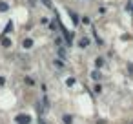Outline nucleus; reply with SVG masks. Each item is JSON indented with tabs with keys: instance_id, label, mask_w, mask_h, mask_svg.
I'll return each mask as SVG.
<instances>
[{
	"instance_id": "nucleus-1",
	"label": "nucleus",
	"mask_w": 133,
	"mask_h": 124,
	"mask_svg": "<svg viewBox=\"0 0 133 124\" xmlns=\"http://www.w3.org/2000/svg\"><path fill=\"white\" fill-rule=\"evenodd\" d=\"M15 121H17L18 124H29V122H31V117L26 115V113H20L18 117H15Z\"/></svg>"
},
{
	"instance_id": "nucleus-2",
	"label": "nucleus",
	"mask_w": 133,
	"mask_h": 124,
	"mask_svg": "<svg viewBox=\"0 0 133 124\" xmlns=\"http://www.w3.org/2000/svg\"><path fill=\"white\" fill-rule=\"evenodd\" d=\"M69 18L73 20V24H79V15L77 13H73V11H69Z\"/></svg>"
},
{
	"instance_id": "nucleus-3",
	"label": "nucleus",
	"mask_w": 133,
	"mask_h": 124,
	"mask_svg": "<svg viewBox=\"0 0 133 124\" xmlns=\"http://www.w3.org/2000/svg\"><path fill=\"white\" fill-rule=\"evenodd\" d=\"M64 124H73V117L71 115H64Z\"/></svg>"
},
{
	"instance_id": "nucleus-4",
	"label": "nucleus",
	"mask_w": 133,
	"mask_h": 124,
	"mask_svg": "<svg viewBox=\"0 0 133 124\" xmlns=\"http://www.w3.org/2000/svg\"><path fill=\"white\" fill-rule=\"evenodd\" d=\"M31 46H33V40H31V38H26V40H24V48H27V49H29Z\"/></svg>"
},
{
	"instance_id": "nucleus-5",
	"label": "nucleus",
	"mask_w": 133,
	"mask_h": 124,
	"mask_svg": "<svg viewBox=\"0 0 133 124\" xmlns=\"http://www.w3.org/2000/svg\"><path fill=\"white\" fill-rule=\"evenodd\" d=\"M86 46H89V38H82L80 40V48H86Z\"/></svg>"
},
{
	"instance_id": "nucleus-6",
	"label": "nucleus",
	"mask_w": 133,
	"mask_h": 124,
	"mask_svg": "<svg viewBox=\"0 0 133 124\" xmlns=\"http://www.w3.org/2000/svg\"><path fill=\"white\" fill-rule=\"evenodd\" d=\"M0 11H7V4L6 2H0Z\"/></svg>"
},
{
	"instance_id": "nucleus-7",
	"label": "nucleus",
	"mask_w": 133,
	"mask_h": 124,
	"mask_svg": "<svg viewBox=\"0 0 133 124\" xmlns=\"http://www.w3.org/2000/svg\"><path fill=\"white\" fill-rule=\"evenodd\" d=\"M13 29V24H11V22H9V24L6 26V29H4V33H9V31H11Z\"/></svg>"
},
{
	"instance_id": "nucleus-8",
	"label": "nucleus",
	"mask_w": 133,
	"mask_h": 124,
	"mask_svg": "<svg viewBox=\"0 0 133 124\" xmlns=\"http://www.w3.org/2000/svg\"><path fill=\"white\" fill-rule=\"evenodd\" d=\"M2 46H6V48H9V46H11V42H9V38H4V40H2Z\"/></svg>"
},
{
	"instance_id": "nucleus-9",
	"label": "nucleus",
	"mask_w": 133,
	"mask_h": 124,
	"mask_svg": "<svg viewBox=\"0 0 133 124\" xmlns=\"http://www.w3.org/2000/svg\"><path fill=\"white\" fill-rule=\"evenodd\" d=\"M93 79H95V80L100 79V73H99V71H93Z\"/></svg>"
},
{
	"instance_id": "nucleus-10",
	"label": "nucleus",
	"mask_w": 133,
	"mask_h": 124,
	"mask_svg": "<svg viewBox=\"0 0 133 124\" xmlns=\"http://www.w3.org/2000/svg\"><path fill=\"white\" fill-rule=\"evenodd\" d=\"M66 84H67V86H69V88H71V86L75 84V79H67V82H66Z\"/></svg>"
},
{
	"instance_id": "nucleus-11",
	"label": "nucleus",
	"mask_w": 133,
	"mask_h": 124,
	"mask_svg": "<svg viewBox=\"0 0 133 124\" xmlns=\"http://www.w3.org/2000/svg\"><path fill=\"white\" fill-rule=\"evenodd\" d=\"M97 66H99V68L104 66V58H97Z\"/></svg>"
},
{
	"instance_id": "nucleus-12",
	"label": "nucleus",
	"mask_w": 133,
	"mask_h": 124,
	"mask_svg": "<svg viewBox=\"0 0 133 124\" xmlns=\"http://www.w3.org/2000/svg\"><path fill=\"white\" fill-rule=\"evenodd\" d=\"M26 82H27V84H29V86H33V84H35V82H33V79H29V77H27V79H26Z\"/></svg>"
},
{
	"instance_id": "nucleus-13",
	"label": "nucleus",
	"mask_w": 133,
	"mask_h": 124,
	"mask_svg": "<svg viewBox=\"0 0 133 124\" xmlns=\"http://www.w3.org/2000/svg\"><path fill=\"white\" fill-rule=\"evenodd\" d=\"M42 2H44V4H46L48 7H51V0H42Z\"/></svg>"
},
{
	"instance_id": "nucleus-14",
	"label": "nucleus",
	"mask_w": 133,
	"mask_h": 124,
	"mask_svg": "<svg viewBox=\"0 0 133 124\" xmlns=\"http://www.w3.org/2000/svg\"><path fill=\"white\" fill-rule=\"evenodd\" d=\"M128 70H130V73L133 75V64H130V66H128Z\"/></svg>"
}]
</instances>
